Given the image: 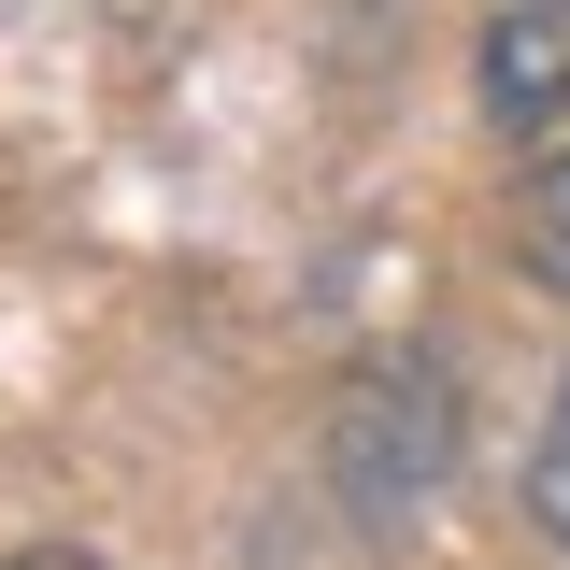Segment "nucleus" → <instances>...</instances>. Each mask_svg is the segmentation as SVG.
Returning <instances> with one entry per match:
<instances>
[{"label": "nucleus", "mask_w": 570, "mask_h": 570, "mask_svg": "<svg viewBox=\"0 0 570 570\" xmlns=\"http://www.w3.org/2000/svg\"><path fill=\"white\" fill-rule=\"evenodd\" d=\"M485 115L528 142L570 129V0H499L485 14Z\"/></svg>", "instance_id": "1"}, {"label": "nucleus", "mask_w": 570, "mask_h": 570, "mask_svg": "<svg viewBox=\"0 0 570 570\" xmlns=\"http://www.w3.org/2000/svg\"><path fill=\"white\" fill-rule=\"evenodd\" d=\"M528 257H542V285L570 299V142L528 171Z\"/></svg>", "instance_id": "2"}, {"label": "nucleus", "mask_w": 570, "mask_h": 570, "mask_svg": "<svg viewBox=\"0 0 570 570\" xmlns=\"http://www.w3.org/2000/svg\"><path fill=\"white\" fill-rule=\"evenodd\" d=\"M528 513H542V542L570 557V385H557V414H542V456H528Z\"/></svg>", "instance_id": "3"}, {"label": "nucleus", "mask_w": 570, "mask_h": 570, "mask_svg": "<svg viewBox=\"0 0 570 570\" xmlns=\"http://www.w3.org/2000/svg\"><path fill=\"white\" fill-rule=\"evenodd\" d=\"M14 570H100V557H71V542H58V557H14Z\"/></svg>", "instance_id": "4"}]
</instances>
